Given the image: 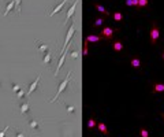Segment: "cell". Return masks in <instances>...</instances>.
<instances>
[{
    "instance_id": "1",
    "label": "cell",
    "mask_w": 164,
    "mask_h": 137,
    "mask_svg": "<svg viewBox=\"0 0 164 137\" xmlns=\"http://www.w3.org/2000/svg\"><path fill=\"white\" fill-rule=\"evenodd\" d=\"M149 39H150V44H152V45H156V43L160 39V29L156 22H153L152 28H150V30H149Z\"/></svg>"
},
{
    "instance_id": "2",
    "label": "cell",
    "mask_w": 164,
    "mask_h": 137,
    "mask_svg": "<svg viewBox=\"0 0 164 137\" xmlns=\"http://www.w3.org/2000/svg\"><path fill=\"white\" fill-rule=\"evenodd\" d=\"M116 32H118V29H112L111 26H104L101 29L100 36H101L103 39H105V40H111V39H113V36H115Z\"/></svg>"
},
{
    "instance_id": "3",
    "label": "cell",
    "mask_w": 164,
    "mask_h": 137,
    "mask_svg": "<svg viewBox=\"0 0 164 137\" xmlns=\"http://www.w3.org/2000/svg\"><path fill=\"white\" fill-rule=\"evenodd\" d=\"M70 75H71V73L68 71V73H67V75H66V78L63 79V81H62V84L59 85V88H58V92H56L55 97L52 99V101H55L56 99H58L59 96H60V93H62V92H63V91H64V89H66V87H67V84H68V79H70Z\"/></svg>"
},
{
    "instance_id": "4",
    "label": "cell",
    "mask_w": 164,
    "mask_h": 137,
    "mask_svg": "<svg viewBox=\"0 0 164 137\" xmlns=\"http://www.w3.org/2000/svg\"><path fill=\"white\" fill-rule=\"evenodd\" d=\"M74 32H75V26L71 24V28L68 29L67 32V36H66V41H64V47H63V49H62V54L64 52L66 49H67V47H68V44H70V41L72 39V36H74Z\"/></svg>"
},
{
    "instance_id": "5",
    "label": "cell",
    "mask_w": 164,
    "mask_h": 137,
    "mask_svg": "<svg viewBox=\"0 0 164 137\" xmlns=\"http://www.w3.org/2000/svg\"><path fill=\"white\" fill-rule=\"evenodd\" d=\"M152 92H153V93H163V92H164V84L154 82V84L152 85Z\"/></svg>"
},
{
    "instance_id": "6",
    "label": "cell",
    "mask_w": 164,
    "mask_h": 137,
    "mask_svg": "<svg viewBox=\"0 0 164 137\" xmlns=\"http://www.w3.org/2000/svg\"><path fill=\"white\" fill-rule=\"evenodd\" d=\"M97 127H99L100 133H103L104 136L109 137V132H108V127H107V125H105V123H104V122H99V123H97Z\"/></svg>"
},
{
    "instance_id": "7",
    "label": "cell",
    "mask_w": 164,
    "mask_h": 137,
    "mask_svg": "<svg viewBox=\"0 0 164 137\" xmlns=\"http://www.w3.org/2000/svg\"><path fill=\"white\" fill-rule=\"evenodd\" d=\"M101 39L103 37L97 36V34H89V36H86L85 41H88V43H99V41H101Z\"/></svg>"
},
{
    "instance_id": "8",
    "label": "cell",
    "mask_w": 164,
    "mask_h": 137,
    "mask_svg": "<svg viewBox=\"0 0 164 137\" xmlns=\"http://www.w3.org/2000/svg\"><path fill=\"white\" fill-rule=\"evenodd\" d=\"M77 3H78V0H75L74 3H72V6H71V8L67 11V15H66V22H68L70 21V18L74 15V11H75V8H77Z\"/></svg>"
},
{
    "instance_id": "9",
    "label": "cell",
    "mask_w": 164,
    "mask_h": 137,
    "mask_svg": "<svg viewBox=\"0 0 164 137\" xmlns=\"http://www.w3.org/2000/svg\"><path fill=\"white\" fill-rule=\"evenodd\" d=\"M112 49L115 51V52H121V51L123 49V44L119 40H115L112 43Z\"/></svg>"
},
{
    "instance_id": "10",
    "label": "cell",
    "mask_w": 164,
    "mask_h": 137,
    "mask_svg": "<svg viewBox=\"0 0 164 137\" xmlns=\"http://www.w3.org/2000/svg\"><path fill=\"white\" fill-rule=\"evenodd\" d=\"M94 7H96V10L99 11V12H101V14H104V17H108V15H109V12L107 11L101 4H99V3H94Z\"/></svg>"
},
{
    "instance_id": "11",
    "label": "cell",
    "mask_w": 164,
    "mask_h": 137,
    "mask_svg": "<svg viewBox=\"0 0 164 137\" xmlns=\"http://www.w3.org/2000/svg\"><path fill=\"white\" fill-rule=\"evenodd\" d=\"M40 78H41V77L39 75V77H37L36 79H34V82H33V84H31V87H30V89H29V92H27V96H29V95H31L34 91H36L37 85H39V82H40Z\"/></svg>"
},
{
    "instance_id": "12",
    "label": "cell",
    "mask_w": 164,
    "mask_h": 137,
    "mask_svg": "<svg viewBox=\"0 0 164 137\" xmlns=\"http://www.w3.org/2000/svg\"><path fill=\"white\" fill-rule=\"evenodd\" d=\"M112 19L116 21V22H122L123 21V14H122V12H119V11L113 12V14H112Z\"/></svg>"
},
{
    "instance_id": "13",
    "label": "cell",
    "mask_w": 164,
    "mask_h": 137,
    "mask_svg": "<svg viewBox=\"0 0 164 137\" xmlns=\"http://www.w3.org/2000/svg\"><path fill=\"white\" fill-rule=\"evenodd\" d=\"M130 63H131V66H133V67H135V69H140L141 67V60L138 59V58H131Z\"/></svg>"
},
{
    "instance_id": "14",
    "label": "cell",
    "mask_w": 164,
    "mask_h": 137,
    "mask_svg": "<svg viewBox=\"0 0 164 137\" xmlns=\"http://www.w3.org/2000/svg\"><path fill=\"white\" fill-rule=\"evenodd\" d=\"M66 2H67V0H63V2L60 3V4H59L58 7H56L55 10H53V11H52V12H51V14H49V15H51V17H53V15H55V14H58V11H60V10H62V8H63V6L66 4Z\"/></svg>"
},
{
    "instance_id": "15",
    "label": "cell",
    "mask_w": 164,
    "mask_h": 137,
    "mask_svg": "<svg viewBox=\"0 0 164 137\" xmlns=\"http://www.w3.org/2000/svg\"><path fill=\"white\" fill-rule=\"evenodd\" d=\"M126 6H130V7H138V0H126Z\"/></svg>"
},
{
    "instance_id": "16",
    "label": "cell",
    "mask_w": 164,
    "mask_h": 137,
    "mask_svg": "<svg viewBox=\"0 0 164 137\" xmlns=\"http://www.w3.org/2000/svg\"><path fill=\"white\" fill-rule=\"evenodd\" d=\"M96 126H97L96 119H94V118H90L89 122H88V127H89V129H93V127H96Z\"/></svg>"
},
{
    "instance_id": "17",
    "label": "cell",
    "mask_w": 164,
    "mask_h": 137,
    "mask_svg": "<svg viewBox=\"0 0 164 137\" xmlns=\"http://www.w3.org/2000/svg\"><path fill=\"white\" fill-rule=\"evenodd\" d=\"M103 24H104V18H97L93 26L94 28H100V26H103Z\"/></svg>"
},
{
    "instance_id": "18",
    "label": "cell",
    "mask_w": 164,
    "mask_h": 137,
    "mask_svg": "<svg viewBox=\"0 0 164 137\" xmlns=\"http://www.w3.org/2000/svg\"><path fill=\"white\" fill-rule=\"evenodd\" d=\"M148 0H138V7L140 8H144V7H148Z\"/></svg>"
},
{
    "instance_id": "19",
    "label": "cell",
    "mask_w": 164,
    "mask_h": 137,
    "mask_svg": "<svg viewBox=\"0 0 164 137\" xmlns=\"http://www.w3.org/2000/svg\"><path fill=\"white\" fill-rule=\"evenodd\" d=\"M140 135H141V137H149V132H148L145 127H141V129H140Z\"/></svg>"
},
{
    "instance_id": "20",
    "label": "cell",
    "mask_w": 164,
    "mask_h": 137,
    "mask_svg": "<svg viewBox=\"0 0 164 137\" xmlns=\"http://www.w3.org/2000/svg\"><path fill=\"white\" fill-rule=\"evenodd\" d=\"M85 48H84V56H88V54H89V48H88V47H89V43H88V41H85Z\"/></svg>"
},
{
    "instance_id": "21",
    "label": "cell",
    "mask_w": 164,
    "mask_h": 137,
    "mask_svg": "<svg viewBox=\"0 0 164 137\" xmlns=\"http://www.w3.org/2000/svg\"><path fill=\"white\" fill-rule=\"evenodd\" d=\"M12 7H14V2H11V3H10V4H8V7H7V10H6V11H4V15H7V14H8V12H10V11H11V8H12Z\"/></svg>"
},
{
    "instance_id": "22",
    "label": "cell",
    "mask_w": 164,
    "mask_h": 137,
    "mask_svg": "<svg viewBox=\"0 0 164 137\" xmlns=\"http://www.w3.org/2000/svg\"><path fill=\"white\" fill-rule=\"evenodd\" d=\"M15 6H17V7H18V11H21V7H19V4H21V0H15Z\"/></svg>"
},
{
    "instance_id": "23",
    "label": "cell",
    "mask_w": 164,
    "mask_h": 137,
    "mask_svg": "<svg viewBox=\"0 0 164 137\" xmlns=\"http://www.w3.org/2000/svg\"><path fill=\"white\" fill-rule=\"evenodd\" d=\"M162 117H163V119H164V113H162Z\"/></svg>"
},
{
    "instance_id": "24",
    "label": "cell",
    "mask_w": 164,
    "mask_h": 137,
    "mask_svg": "<svg viewBox=\"0 0 164 137\" xmlns=\"http://www.w3.org/2000/svg\"><path fill=\"white\" fill-rule=\"evenodd\" d=\"M163 59H164V52H163Z\"/></svg>"
}]
</instances>
